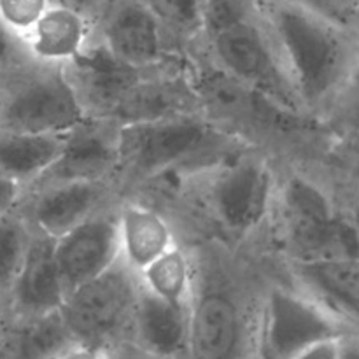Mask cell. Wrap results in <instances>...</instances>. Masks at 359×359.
<instances>
[{"label": "cell", "mask_w": 359, "mask_h": 359, "mask_svg": "<svg viewBox=\"0 0 359 359\" xmlns=\"http://www.w3.org/2000/svg\"><path fill=\"white\" fill-rule=\"evenodd\" d=\"M107 354H109V359H158V358L149 356V354L142 353V351H139L137 347H133L132 344L125 342V340L116 344V346L109 347Z\"/></svg>", "instance_id": "32"}, {"label": "cell", "mask_w": 359, "mask_h": 359, "mask_svg": "<svg viewBox=\"0 0 359 359\" xmlns=\"http://www.w3.org/2000/svg\"><path fill=\"white\" fill-rule=\"evenodd\" d=\"M256 11L302 111L321 119L356 76L359 34L287 0H256Z\"/></svg>", "instance_id": "1"}, {"label": "cell", "mask_w": 359, "mask_h": 359, "mask_svg": "<svg viewBox=\"0 0 359 359\" xmlns=\"http://www.w3.org/2000/svg\"><path fill=\"white\" fill-rule=\"evenodd\" d=\"M140 286L139 273L119 259L107 272L70 291L60 312L74 340L102 349L123 342Z\"/></svg>", "instance_id": "9"}, {"label": "cell", "mask_w": 359, "mask_h": 359, "mask_svg": "<svg viewBox=\"0 0 359 359\" xmlns=\"http://www.w3.org/2000/svg\"><path fill=\"white\" fill-rule=\"evenodd\" d=\"M293 359H340V339H328L312 344Z\"/></svg>", "instance_id": "30"}, {"label": "cell", "mask_w": 359, "mask_h": 359, "mask_svg": "<svg viewBox=\"0 0 359 359\" xmlns=\"http://www.w3.org/2000/svg\"><path fill=\"white\" fill-rule=\"evenodd\" d=\"M9 328H11V318H9V314H7L6 309L0 305V346H2V342H4V339H6Z\"/></svg>", "instance_id": "34"}, {"label": "cell", "mask_w": 359, "mask_h": 359, "mask_svg": "<svg viewBox=\"0 0 359 359\" xmlns=\"http://www.w3.org/2000/svg\"><path fill=\"white\" fill-rule=\"evenodd\" d=\"M181 53L191 51L205 30L207 0H146Z\"/></svg>", "instance_id": "23"}, {"label": "cell", "mask_w": 359, "mask_h": 359, "mask_svg": "<svg viewBox=\"0 0 359 359\" xmlns=\"http://www.w3.org/2000/svg\"><path fill=\"white\" fill-rule=\"evenodd\" d=\"M353 330L293 283L270 284L256 304L255 356L293 359L312 344Z\"/></svg>", "instance_id": "8"}, {"label": "cell", "mask_w": 359, "mask_h": 359, "mask_svg": "<svg viewBox=\"0 0 359 359\" xmlns=\"http://www.w3.org/2000/svg\"><path fill=\"white\" fill-rule=\"evenodd\" d=\"M30 58L25 39L14 34L0 20V74H6L7 70L21 65Z\"/></svg>", "instance_id": "27"}, {"label": "cell", "mask_w": 359, "mask_h": 359, "mask_svg": "<svg viewBox=\"0 0 359 359\" xmlns=\"http://www.w3.org/2000/svg\"><path fill=\"white\" fill-rule=\"evenodd\" d=\"M119 202L98 210L69 233L56 238V262L67 294L102 276L121 259Z\"/></svg>", "instance_id": "13"}, {"label": "cell", "mask_w": 359, "mask_h": 359, "mask_svg": "<svg viewBox=\"0 0 359 359\" xmlns=\"http://www.w3.org/2000/svg\"><path fill=\"white\" fill-rule=\"evenodd\" d=\"M119 123L86 116L79 125L65 133V144L58 160L32 186L62 181L114 182L119 161Z\"/></svg>", "instance_id": "14"}, {"label": "cell", "mask_w": 359, "mask_h": 359, "mask_svg": "<svg viewBox=\"0 0 359 359\" xmlns=\"http://www.w3.org/2000/svg\"><path fill=\"white\" fill-rule=\"evenodd\" d=\"M51 4L77 11V13L84 14L88 20H91L97 25L98 20L104 16L105 9L109 7L111 0H51Z\"/></svg>", "instance_id": "29"}, {"label": "cell", "mask_w": 359, "mask_h": 359, "mask_svg": "<svg viewBox=\"0 0 359 359\" xmlns=\"http://www.w3.org/2000/svg\"><path fill=\"white\" fill-rule=\"evenodd\" d=\"M189 314L191 305L172 304L140 286L125 342L158 359H188Z\"/></svg>", "instance_id": "18"}, {"label": "cell", "mask_w": 359, "mask_h": 359, "mask_svg": "<svg viewBox=\"0 0 359 359\" xmlns=\"http://www.w3.org/2000/svg\"><path fill=\"white\" fill-rule=\"evenodd\" d=\"M186 70L203 118L251 146L259 147L265 140L300 132L305 123L318 121L286 111L195 49L186 55Z\"/></svg>", "instance_id": "5"}, {"label": "cell", "mask_w": 359, "mask_h": 359, "mask_svg": "<svg viewBox=\"0 0 359 359\" xmlns=\"http://www.w3.org/2000/svg\"><path fill=\"white\" fill-rule=\"evenodd\" d=\"M119 242L121 259L137 273L177 244L165 214L133 196L119 202Z\"/></svg>", "instance_id": "19"}, {"label": "cell", "mask_w": 359, "mask_h": 359, "mask_svg": "<svg viewBox=\"0 0 359 359\" xmlns=\"http://www.w3.org/2000/svg\"><path fill=\"white\" fill-rule=\"evenodd\" d=\"M195 51L293 114H304L255 7L205 25ZM191 49V51H193Z\"/></svg>", "instance_id": "6"}, {"label": "cell", "mask_w": 359, "mask_h": 359, "mask_svg": "<svg viewBox=\"0 0 359 359\" xmlns=\"http://www.w3.org/2000/svg\"><path fill=\"white\" fill-rule=\"evenodd\" d=\"M251 144L230 135L202 114L121 125L114 184L125 193L168 175L186 179Z\"/></svg>", "instance_id": "2"}, {"label": "cell", "mask_w": 359, "mask_h": 359, "mask_svg": "<svg viewBox=\"0 0 359 359\" xmlns=\"http://www.w3.org/2000/svg\"><path fill=\"white\" fill-rule=\"evenodd\" d=\"M95 34L121 62L140 70L184 58L146 0H111Z\"/></svg>", "instance_id": "11"}, {"label": "cell", "mask_w": 359, "mask_h": 359, "mask_svg": "<svg viewBox=\"0 0 359 359\" xmlns=\"http://www.w3.org/2000/svg\"><path fill=\"white\" fill-rule=\"evenodd\" d=\"M359 34V0H287Z\"/></svg>", "instance_id": "26"}, {"label": "cell", "mask_w": 359, "mask_h": 359, "mask_svg": "<svg viewBox=\"0 0 359 359\" xmlns=\"http://www.w3.org/2000/svg\"><path fill=\"white\" fill-rule=\"evenodd\" d=\"M67 298L56 262V238L34 231L21 272L7 298L11 321H30L62 311Z\"/></svg>", "instance_id": "16"}, {"label": "cell", "mask_w": 359, "mask_h": 359, "mask_svg": "<svg viewBox=\"0 0 359 359\" xmlns=\"http://www.w3.org/2000/svg\"><path fill=\"white\" fill-rule=\"evenodd\" d=\"M340 359H359V332L347 333L340 339Z\"/></svg>", "instance_id": "33"}, {"label": "cell", "mask_w": 359, "mask_h": 359, "mask_svg": "<svg viewBox=\"0 0 359 359\" xmlns=\"http://www.w3.org/2000/svg\"><path fill=\"white\" fill-rule=\"evenodd\" d=\"M270 224L287 262L359 256L356 231L340 219L326 189L304 172L279 174Z\"/></svg>", "instance_id": "4"}, {"label": "cell", "mask_w": 359, "mask_h": 359, "mask_svg": "<svg viewBox=\"0 0 359 359\" xmlns=\"http://www.w3.org/2000/svg\"><path fill=\"white\" fill-rule=\"evenodd\" d=\"M84 118L63 65L30 58L0 74V130L63 135Z\"/></svg>", "instance_id": "7"}, {"label": "cell", "mask_w": 359, "mask_h": 359, "mask_svg": "<svg viewBox=\"0 0 359 359\" xmlns=\"http://www.w3.org/2000/svg\"><path fill=\"white\" fill-rule=\"evenodd\" d=\"M63 67L86 116L104 119L111 118L119 102L146 72L116 58L97 34L77 58Z\"/></svg>", "instance_id": "15"}, {"label": "cell", "mask_w": 359, "mask_h": 359, "mask_svg": "<svg viewBox=\"0 0 359 359\" xmlns=\"http://www.w3.org/2000/svg\"><path fill=\"white\" fill-rule=\"evenodd\" d=\"M251 359H258V358H256V356H255V354H252V358H251Z\"/></svg>", "instance_id": "35"}, {"label": "cell", "mask_w": 359, "mask_h": 359, "mask_svg": "<svg viewBox=\"0 0 359 359\" xmlns=\"http://www.w3.org/2000/svg\"><path fill=\"white\" fill-rule=\"evenodd\" d=\"M49 6L51 0H0V20L14 34L25 39Z\"/></svg>", "instance_id": "25"}, {"label": "cell", "mask_w": 359, "mask_h": 359, "mask_svg": "<svg viewBox=\"0 0 359 359\" xmlns=\"http://www.w3.org/2000/svg\"><path fill=\"white\" fill-rule=\"evenodd\" d=\"M291 283L359 332V256L287 262Z\"/></svg>", "instance_id": "17"}, {"label": "cell", "mask_w": 359, "mask_h": 359, "mask_svg": "<svg viewBox=\"0 0 359 359\" xmlns=\"http://www.w3.org/2000/svg\"><path fill=\"white\" fill-rule=\"evenodd\" d=\"M32 237L34 230L20 209L0 216V305L4 309L27 259Z\"/></svg>", "instance_id": "24"}, {"label": "cell", "mask_w": 359, "mask_h": 359, "mask_svg": "<svg viewBox=\"0 0 359 359\" xmlns=\"http://www.w3.org/2000/svg\"><path fill=\"white\" fill-rule=\"evenodd\" d=\"M256 305L231 286L196 276L189 314L188 359H251L255 354Z\"/></svg>", "instance_id": "10"}, {"label": "cell", "mask_w": 359, "mask_h": 359, "mask_svg": "<svg viewBox=\"0 0 359 359\" xmlns=\"http://www.w3.org/2000/svg\"><path fill=\"white\" fill-rule=\"evenodd\" d=\"M63 135L0 130V174L30 188L58 160Z\"/></svg>", "instance_id": "21"}, {"label": "cell", "mask_w": 359, "mask_h": 359, "mask_svg": "<svg viewBox=\"0 0 359 359\" xmlns=\"http://www.w3.org/2000/svg\"><path fill=\"white\" fill-rule=\"evenodd\" d=\"M53 359H109L107 349L86 346V344H74L69 349L60 353Z\"/></svg>", "instance_id": "31"}, {"label": "cell", "mask_w": 359, "mask_h": 359, "mask_svg": "<svg viewBox=\"0 0 359 359\" xmlns=\"http://www.w3.org/2000/svg\"><path fill=\"white\" fill-rule=\"evenodd\" d=\"M118 200L112 181H62L28 188L18 209L32 230L60 238Z\"/></svg>", "instance_id": "12"}, {"label": "cell", "mask_w": 359, "mask_h": 359, "mask_svg": "<svg viewBox=\"0 0 359 359\" xmlns=\"http://www.w3.org/2000/svg\"><path fill=\"white\" fill-rule=\"evenodd\" d=\"M140 283L156 297L189 307L196 287V270L191 256L175 244L139 273Z\"/></svg>", "instance_id": "22"}, {"label": "cell", "mask_w": 359, "mask_h": 359, "mask_svg": "<svg viewBox=\"0 0 359 359\" xmlns=\"http://www.w3.org/2000/svg\"><path fill=\"white\" fill-rule=\"evenodd\" d=\"M93 34L95 23L84 14L51 4L25 42L37 62L65 65L86 49Z\"/></svg>", "instance_id": "20"}, {"label": "cell", "mask_w": 359, "mask_h": 359, "mask_svg": "<svg viewBox=\"0 0 359 359\" xmlns=\"http://www.w3.org/2000/svg\"><path fill=\"white\" fill-rule=\"evenodd\" d=\"M186 182L200 212L226 241L248 242L270 224L279 172L259 147H242Z\"/></svg>", "instance_id": "3"}, {"label": "cell", "mask_w": 359, "mask_h": 359, "mask_svg": "<svg viewBox=\"0 0 359 359\" xmlns=\"http://www.w3.org/2000/svg\"><path fill=\"white\" fill-rule=\"evenodd\" d=\"M25 193H27V188L21 182L0 174V216L16 210Z\"/></svg>", "instance_id": "28"}]
</instances>
